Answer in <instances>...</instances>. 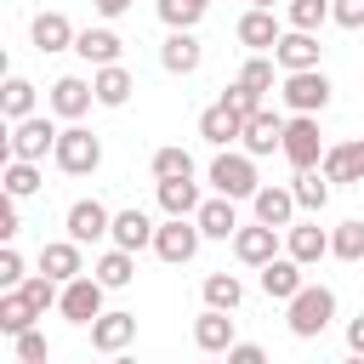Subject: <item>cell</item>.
<instances>
[{"mask_svg": "<svg viewBox=\"0 0 364 364\" xmlns=\"http://www.w3.org/2000/svg\"><path fill=\"white\" fill-rule=\"evenodd\" d=\"M330 318H336V290H330V284H301V290L284 301V324H290V336H296V341L324 336V330H330Z\"/></svg>", "mask_w": 364, "mask_h": 364, "instance_id": "6da1fadb", "label": "cell"}, {"mask_svg": "<svg viewBox=\"0 0 364 364\" xmlns=\"http://www.w3.org/2000/svg\"><path fill=\"white\" fill-rule=\"evenodd\" d=\"M205 182H210L216 193H228V199H250V193L262 188V176H256V154H245V148H216Z\"/></svg>", "mask_w": 364, "mask_h": 364, "instance_id": "7a4b0ae2", "label": "cell"}, {"mask_svg": "<svg viewBox=\"0 0 364 364\" xmlns=\"http://www.w3.org/2000/svg\"><path fill=\"white\" fill-rule=\"evenodd\" d=\"M51 159H57L63 176H91L102 165V142H97V131H85L80 119H68L63 136H57V148H51Z\"/></svg>", "mask_w": 364, "mask_h": 364, "instance_id": "3957f363", "label": "cell"}, {"mask_svg": "<svg viewBox=\"0 0 364 364\" xmlns=\"http://www.w3.org/2000/svg\"><path fill=\"white\" fill-rule=\"evenodd\" d=\"M330 74L324 68H296V74H284L279 80V97H284V108L290 114H324L330 108Z\"/></svg>", "mask_w": 364, "mask_h": 364, "instance_id": "277c9868", "label": "cell"}, {"mask_svg": "<svg viewBox=\"0 0 364 364\" xmlns=\"http://www.w3.org/2000/svg\"><path fill=\"white\" fill-rule=\"evenodd\" d=\"M57 125L51 114H28V119H11V136H6V159H46L57 148Z\"/></svg>", "mask_w": 364, "mask_h": 364, "instance_id": "5b68a950", "label": "cell"}, {"mask_svg": "<svg viewBox=\"0 0 364 364\" xmlns=\"http://www.w3.org/2000/svg\"><path fill=\"white\" fill-rule=\"evenodd\" d=\"M279 154L290 159V171H313V165L324 159L318 114H290V119H284V148H279Z\"/></svg>", "mask_w": 364, "mask_h": 364, "instance_id": "8992f818", "label": "cell"}, {"mask_svg": "<svg viewBox=\"0 0 364 364\" xmlns=\"http://www.w3.org/2000/svg\"><path fill=\"white\" fill-rule=\"evenodd\" d=\"M199 245H205V233H199V222H193V216H165V222H159V233H154V256H159V262H171V267L193 262V256H199Z\"/></svg>", "mask_w": 364, "mask_h": 364, "instance_id": "52a82bcc", "label": "cell"}, {"mask_svg": "<svg viewBox=\"0 0 364 364\" xmlns=\"http://www.w3.org/2000/svg\"><path fill=\"white\" fill-rule=\"evenodd\" d=\"M102 296H108V284H102L97 273H80V279H68V284H63V301H57V313H63L68 324L91 330V318L102 313Z\"/></svg>", "mask_w": 364, "mask_h": 364, "instance_id": "ba28073f", "label": "cell"}, {"mask_svg": "<svg viewBox=\"0 0 364 364\" xmlns=\"http://www.w3.org/2000/svg\"><path fill=\"white\" fill-rule=\"evenodd\" d=\"M91 102H97V85H91V80H80V74L51 80V91H46V108H51L57 119H85V114H91Z\"/></svg>", "mask_w": 364, "mask_h": 364, "instance_id": "9c48e42d", "label": "cell"}, {"mask_svg": "<svg viewBox=\"0 0 364 364\" xmlns=\"http://www.w3.org/2000/svg\"><path fill=\"white\" fill-rule=\"evenodd\" d=\"M63 228H68V239L97 245V239H108V233H114V210H108L102 199H74V205H68V216H63Z\"/></svg>", "mask_w": 364, "mask_h": 364, "instance_id": "30bf717a", "label": "cell"}, {"mask_svg": "<svg viewBox=\"0 0 364 364\" xmlns=\"http://www.w3.org/2000/svg\"><path fill=\"white\" fill-rule=\"evenodd\" d=\"M318 57H324V46H318V34H313V28H284V34H279V46H273V63H279V74L318 68Z\"/></svg>", "mask_w": 364, "mask_h": 364, "instance_id": "8fae6325", "label": "cell"}, {"mask_svg": "<svg viewBox=\"0 0 364 364\" xmlns=\"http://www.w3.org/2000/svg\"><path fill=\"white\" fill-rule=\"evenodd\" d=\"M279 233H284V228H273V222H239V233H233V256H239L245 267H262V262L279 256Z\"/></svg>", "mask_w": 364, "mask_h": 364, "instance_id": "7c38bea8", "label": "cell"}, {"mask_svg": "<svg viewBox=\"0 0 364 364\" xmlns=\"http://www.w3.org/2000/svg\"><path fill=\"white\" fill-rule=\"evenodd\" d=\"M199 63H205V46H199L193 28H171V34L159 40V68H165V74H193Z\"/></svg>", "mask_w": 364, "mask_h": 364, "instance_id": "4fadbf2b", "label": "cell"}, {"mask_svg": "<svg viewBox=\"0 0 364 364\" xmlns=\"http://www.w3.org/2000/svg\"><path fill=\"white\" fill-rule=\"evenodd\" d=\"M199 136H205L210 148H233V142L245 136V114H239L233 102H222V97H216V102L199 114Z\"/></svg>", "mask_w": 364, "mask_h": 364, "instance_id": "5bb4252c", "label": "cell"}, {"mask_svg": "<svg viewBox=\"0 0 364 364\" xmlns=\"http://www.w3.org/2000/svg\"><path fill=\"white\" fill-rule=\"evenodd\" d=\"M239 148H245V154H256V159H262V154H273V148H284V114H273V108L262 102V108L245 119Z\"/></svg>", "mask_w": 364, "mask_h": 364, "instance_id": "9a60e30c", "label": "cell"}, {"mask_svg": "<svg viewBox=\"0 0 364 364\" xmlns=\"http://www.w3.org/2000/svg\"><path fill=\"white\" fill-rule=\"evenodd\" d=\"M131 341H136V313H119V307L108 313V307H102V313L91 318V347H97V353H125Z\"/></svg>", "mask_w": 364, "mask_h": 364, "instance_id": "2e32d148", "label": "cell"}, {"mask_svg": "<svg viewBox=\"0 0 364 364\" xmlns=\"http://www.w3.org/2000/svg\"><path fill=\"white\" fill-rule=\"evenodd\" d=\"M74 23L63 17V11H34V23H28V40H34V51L40 57H51V51H74Z\"/></svg>", "mask_w": 364, "mask_h": 364, "instance_id": "e0dca14e", "label": "cell"}, {"mask_svg": "<svg viewBox=\"0 0 364 364\" xmlns=\"http://www.w3.org/2000/svg\"><path fill=\"white\" fill-rule=\"evenodd\" d=\"M284 28H290V23H279V17H273V6H250V11L239 17V28H233V34H239V46H250V51H273Z\"/></svg>", "mask_w": 364, "mask_h": 364, "instance_id": "ac0fdd59", "label": "cell"}, {"mask_svg": "<svg viewBox=\"0 0 364 364\" xmlns=\"http://www.w3.org/2000/svg\"><path fill=\"white\" fill-rule=\"evenodd\" d=\"M256 273H262V296H267V301H290V296L307 284V279H301V262H296L290 250L273 256V262H262Z\"/></svg>", "mask_w": 364, "mask_h": 364, "instance_id": "d6986e66", "label": "cell"}, {"mask_svg": "<svg viewBox=\"0 0 364 364\" xmlns=\"http://www.w3.org/2000/svg\"><path fill=\"white\" fill-rule=\"evenodd\" d=\"M250 210H256V222H273V228H290L296 222V193L290 188H279V182H262L256 193H250Z\"/></svg>", "mask_w": 364, "mask_h": 364, "instance_id": "ffe728a7", "label": "cell"}, {"mask_svg": "<svg viewBox=\"0 0 364 364\" xmlns=\"http://www.w3.org/2000/svg\"><path fill=\"white\" fill-rule=\"evenodd\" d=\"M193 222H199V233H205V239H233V233H239V199L210 193V199L193 210Z\"/></svg>", "mask_w": 364, "mask_h": 364, "instance_id": "44dd1931", "label": "cell"}, {"mask_svg": "<svg viewBox=\"0 0 364 364\" xmlns=\"http://www.w3.org/2000/svg\"><path fill=\"white\" fill-rule=\"evenodd\" d=\"M40 267H46L57 284H68V279L85 273V245H80V239H51V245H40Z\"/></svg>", "mask_w": 364, "mask_h": 364, "instance_id": "7402d4cb", "label": "cell"}, {"mask_svg": "<svg viewBox=\"0 0 364 364\" xmlns=\"http://www.w3.org/2000/svg\"><path fill=\"white\" fill-rule=\"evenodd\" d=\"M154 193H159V210H165V216H193V210L205 205V193H199L193 176H159Z\"/></svg>", "mask_w": 364, "mask_h": 364, "instance_id": "603a6c76", "label": "cell"}, {"mask_svg": "<svg viewBox=\"0 0 364 364\" xmlns=\"http://www.w3.org/2000/svg\"><path fill=\"white\" fill-rule=\"evenodd\" d=\"M154 216L148 210H114V233H108V245H125V250H154Z\"/></svg>", "mask_w": 364, "mask_h": 364, "instance_id": "cb8c5ba5", "label": "cell"}, {"mask_svg": "<svg viewBox=\"0 0 364 364\" xmlns=\"http://www.w3.org/2000/svg\"><path fill=\"white\" fill-rule=\"evenodd\" d=\"M284 250H290L301 267H313V262L330 256V233H324L318 222H290V228H284Z\"/></svg>", "mask_w": 364, "mask_h": 364, "instance_id": "d4e9b609", "label": "cell"}, {"mask_svg": "<svg viewBox=\"0 0 364 364\" xmlns=\"http://www.w3.org/2000/svg\"><path fill=\"white\" fill-rule=\"evenodd\" d=\"M318 165H324L330 182H364V136H353V142H330Z\"/></svg>", "mask_w": 364, "mask_h": 364, "instance_id": "484cf974", "label": "cell"}, {"mask_svg": "<svg viewBox=\"0 0 364 364\" xmlns=\"http://www.w3.org/2000/svg\"><path fill=\"white\" fill-rule=\"evenodd\" d=\"M91 85H97V108H125L131 91H136V80H131L125 63H102V68L91 74Z\"/></svg>", "mask_w": 364, "mask_h": 364, "instance_id": "4316f807", "label": "cell"}, {"mask_svg": "<svg viewBox=\"0 0 364 364\" xmlns=\"http://www.w3.org/2000/svg\"><path fill=\"white\" fill-rule=\"evenodd\" d=\"M193 347H199V353H228V347H233V318H228V307H205V313L193 318Z\"/></svg>", "mask_w": 364, "mask_h": 364, "instance_id": "83f0119b", "label": "cell"}, {"mask_svg": "<svg viewBox=\"0 0 364 364\" xmlns=\"http://www.w3.org/2000/svg\"><path fill=\"white\" fill-rule=\"evenodd\" d=\"M74 51H80V57H85L91 68H102V63H119L125 40H119V34H114V28L102 23V28H80V34H74Z\"/></svg>", "mask_w": 364, "mask_h": 364, "instance_id": "f1b7e54d", "label": "cell"}, {"mask_svg": "<svg viewBox=\"0 0 364 364\" xmlns=\"http://www.w3.org/2000/svg\"><path fill=\"white\" fill-rule=\"evenodd\" d=\"M108 290H125L131 279H136V250H125V245H108L102 256H97V267H91Z\"/></svg>", "mask_w": 364, "mask_h": 364, "instance_id": "f546056e", "label": "cell"}, {"mask_svg": "<svg viewBox=\"0 0 364 364\" xmlns=\"http://www.w3.org/2000/svg\"><path fill=\"white\" fill-rule=\"evenodd\" d=\"M290 193H296V205H301V210H313V216H318V210L330 205V176H324V165L296 171V176H290Z\"/></svg>", "mask_w": 364, "mask_h": 364, "instance_id": "4dcf8cb0", "label": "cell"}, {"mask_svg": "<svg viewBox=\"0 0 364 364\" xmlns=\"http://www.w3.org/2000/svg\"><path fill=\"white\" fill-rule=\"evenodd\" d=\"M34 318H40V307L23 290H0V336H23Z\"/></svg>", "mask_w": 364, "mask_h": 364, "instance_id": "1f68e13d", "label": "cell"}, {"mask_svg": "<svg viewBox=\"0 0 364 364\" xmlns=\"http://www.w3.org/2000/svg\"><path fill=\"white\" fill-rule=\"evenodd\" d=\"M0 182H6L11 199H28V193H40L46 176H40V159H6V176Z\"/></svg>", "mask_w": 364, "mask_h": 364, "instance_id": "d6a6232c", "label": "cell"}, {"mask_svg": "<svg viewBox=\"0 0 364 364\" xmlns=\"http://www.w3.org/2000/svg\"><path fill=\"white\" fill-rule=\"evenodd\" d=\"M239 301H245L239 273H205V307H228V313H239Z\"/></svg>", "mask_w": 364, "mask_h": 364, "instance_id": "836d02e7", "label": "cell"}, {"mask_svg": "<svg viewBox=\"0 0 364 364\" xmlns=\"http://www.w3.org/2000/svg\"><path fill=\"white\" fill-rule=\"evenodd\" d=\"M330 6H336V0H284V23H290V28H313V34H318V28L330 23Z\"/></svg>", "mask_w": 364, "mask_h": 364, "instance_id": "e575fe53", "label": "cell"}, {"mask_svg": "<svg viewBox=\"0 0 364 364\" xmlns=\"http://www.w3.org/2000/svg\"><path fill=\"white\" fill-rule=\"evenodd\" d=\"M34 102H40V97H34V85H28L23 74H11V80H6V91H0L6 119H28V114H34Z\"/></svg>", "mask_w": 364, "mask_h": 364, "instance_id": "d590c367", "label": "cell"}, {"mask_svg": "<svg viewBox=\"0 0 364 364\" xmlns=\"http://www.w3.org/2000/svg\"><path fill=\"white\" fill-rule=\"evenodd\" d=\"M330 256H336V262H364V222L330 228Z\"/></svg>", "mask_w": 364, "mask_h": 364, "instance_id": "8d00e7d4", "label": "cell"}, {"mask_svg": "<svg viewBox=\"0 0 364 364\" xmlns=\"http://www.w3.org/2000/svg\"><path fill=\"white\" fill-rule=\"evenodd\" d=\"M210 11V0H159V23L165 28H193Z\"/></svg>", "mask_w": 364, "mask_h": 364, "instance_id": "74e56055", "label": "cell"}, {"mask_svg": "<svg viewBox=\"0 0 364 364\" xmlns=\"http://www.w3.org/2000/svg\"><path fill=\"white\" fill-rule=\"evenodd\" d=\"M148 171H154V182H159V176H193V154H188V148H154Z\"/></svg>", "mask_w": 364, "mask_h": 364, "instance_id": "f35d334b", "label": "cell"}, {"mask_svg": "<svg viewBox=\"0 0 364 364\" xmlns=\"http://www.w3.org/2000/svg\"><path fill=\"white\" fill-rule=\"evenodd\" d=\"M273 68H279V63H273L267 51H250V63L239 68V85H250V91L267 97V91H273Z\"/></svg>", "mask_w": 364, "mask_h": 364, "instance_id": "ab89813d", "label": "cell"}, {"mask_svg": "<svg viewBox=\"0 0 364 364\" xmlns=\"http://www.w3.org/2000/svg\"><path fill=\"white\" fill-rule=\"evenodd\" d=\"M11 353H17V364H46L51 358V347H46V330H23V336H11Z\"/></svg>", "mask_w": 364, "mask_h": 364, "instance_id": "60d3db41", "label": "cell"}, {"mask_svg": "<svg viewBox=\"0 0 364 364\" xmlns=\"http://www.w3.org/2000/svg\"><path fill=\"white\" fill-rule=\"evenodd\" d=\"M23 279H28V273H23V256H17L11 239H6V245H0V290H17Z\"/></svg>", "mask_w": 364, "mask_h": 364, "instance_id": "b9f144b4", "label": "cell"}, {"mask_svg": "<svg viewBox=\"0 0 364 364\" xmlns=\"http://www.w3.org/2000/svg\"><path fill=\"white\" fill-rule=\"evenodd\" d=\"M330 23H341V28H364V0H336V6H330Z\"/></svg>", "mask_w": 364, "mask_h": 364, "instance_id": "7bdbcfd3", "label": "cell"}, {"mask_svg": "<svg viewBox=\"0 0 364 364\" xmlns=\"http://www.w3.org/2000/svg\"><path fill=\"white\" fill-rule=\"evenodd\" d=\"M23 233V222H17V199L6 193V205H0V239H17Z\"/></svg>", "mask_w": 364, "mask_h": 364, "instance_id": "ee69618b", "label": "cell"}, {"mask_svg": "<svg viewBox=\"0 0 364 364\" xmlns=\"http://www.w3.org/2000/svg\"><path fill=\"white\" fill-rule=\"evenodd\" d=\"M262 358H267V353H262L256 341H233V347H228V364H262Z\"/></svg>", "mask_w": 364, "mask_h": 364, "instance_id": "f6af8a7d", "label": "cell"}, {"mask_svg": "<svg viewBox=\"0 0 364 364\" xmlns=\"http://www.w3.org/2000/svg\"><path fill=\"white\" fill-rule=\"evenodd\" d=\"M347 353H358V358H364V313H358V318H347Z\"/></svg>", "mask_w": 364, "mask_h": 364, "instance_id": "bcb514c9", "label": "cell"}, {"mask_svg": "<svg viewBox=\"0 0 364 364\" xmlns=\"http://www.w3.org/2000/svg\"><path fill=\"white\" fill-rule=\"evenodd\" d=\"M91 6H97V17H125L136 0H91Z\"/></svg>", "mask_w": 364, "mask_h": 364, "instance_id": "7dc6e473", "label": "cell"}, {"mask_svg": "<svg viewBox=\"0 0 364 364\" xmlns=\"http://www.w3.org/2000/svg\"><path fill=\"white\" fill-rule=\"evenodd\" d=\"M250 6H279V0H250Z\"/></svg>", "mask_w": 364, "mask_h": 364, "instance_id": "c3c4849f", "label": "cell"}]
</instances>
